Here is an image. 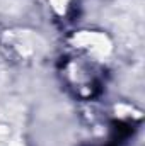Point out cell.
<instances>
[{
  "label": "cell",
  "instance_id": "cell-1",
  "mask_svg": "<svg viewBox=\"0 0 145 146\" xmlns=\"http://www.w3.org/2000/svg\"><path fill=\"white\" fill-rule=\"evenodd\" d=\"M62 73L67 78L68 87L80 99H92L101 94V76L94 73L92 65H80L75 60H68L63 65Z\"/></svg>",
  "mask_w": 145,
  "mask_h": 146
}]
</instances>
